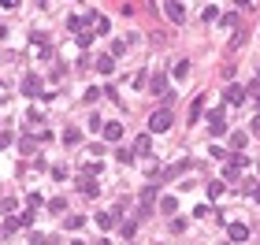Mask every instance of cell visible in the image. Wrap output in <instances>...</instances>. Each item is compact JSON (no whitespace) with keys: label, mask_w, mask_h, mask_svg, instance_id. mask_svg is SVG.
<instances>
[{"label":"cell","mask_w":260,"mask_h":245,"mask_svg":"<svg viewBox=\"0 0 260 245\" xmlns=\"http://www.w3.org/2000/svg\"><path fill=\"white\" fill-rule=\"evenodd\" d=\"M171 123H175L171 108H156V111L149 115V130H152V134H168V130H171Z\"/></svg>","instance_id":"6da1fadb"},{"label":"cell","mask_w":260,"mask_h":245,"mask_svg":"<svg viewBox=\"0 0 260 245\" xmlns=\"http://www.w3.org/2000/svg\"><path fill=\"white\" fill-rule=\"evenodd\" d=\"M208 130H212V137H223V130H227V108H212L208 111Z\"/></svg>","instance_id":"7a4b0ae2"},{"label":"cell","mask_w":260,"mask_h":245,"mask_svg":"<svg viewBox=\"0 0 260 245\" xmlns=\"http://www.w3.org/2000/svg\"><path fill=\"white\" fill-rule=\"evenodd\" d=\"M97 19H101L97 11H82V15H71V19H67V26L75 30V34H78V30L86 34V26H97Z\"/></svg>","instance_id":"3957f363"},{"label":"cell","mask_w":260,"mask_h":245,"mask_svg":"<svg viewBox=\"0 0 260 245\" xmlns=\"http://www.w3.org/2000/svg\"><path fill=\"white\" fill-rule=\"evenodd\" d=\"M119 223V208H104V212H97V227L101 230H112Z\"/></svg>","instance_id":"277c9868"},{"label":"cell","mask_w":260,"mask_h":245,"mask_svg":"<svg viewBox=\"0 0 260 245\" xmlns=\"http://www.w3.org/2000/svg\"><path fill=\"white\" fill-rule=\"evenodd\" d=\"M223 101H227V104H242V101H245V89H242V85H234V82H231V85L223 89Z\"/></svg>","instance_id":"5b68a950"},{"label":"cell","mask_w":260,"mask_h":245,"mask_svg":"<svg viewBox=\"0 0 260 245\" xmlns=\"http://www.w3.org/2000/svg\"><path fill=\"white\" fill-rule=\"evenodd\" d=\"M104 141H112V145H116V141H123V123H104Z\"/></svg>","instance_id":"8992f818"},{"label":"cell","mask_w":260,"mask_h":245,"mask_svg":"<svg viewBox=\"0 0 260 245\" xmlns=\"http://www.w3.org/2000/svg\"><path fill=\"white\" fill-rule=\"evenodd\" d=\"M245 167H249V160H245L242 152H231V156H227V171H238V175H242Z\"/></svg>","instance_id":"52a82bcc"},{"label":"cell","mask_w":260,"mask_h":245,"mask_svg":"<svg viewBox=\"0 0 260 245\" xmlns=\"http://www.w3.org/2000/svg\"><path fill=\"white\" fill-rule=\"evenodd\" d=\"M78 190H82V197H101V186H97V182H93V178H78Z\"/></svg>","instance_id":"ba28073f"},{"label":"cell","mask_w":260,"mask_h":245,"mask_svg":"<svg viewBox=\"0 0 260 245\" xmlns=\"http://www.w3.org/2000/svg\"><path fill=\"white\" fill-rule=\"evenodd\" d=\"M227 238H231V242H245V238H249V227H245V223H231V227H227Z\"/></svg>","instance_id":"9c48e42d"},{"label":"cell","mask_w":260,"mask_h":245,"mask_svg":"<svg viewBox=\"0 0 260 245\" xmlns=\"http://www.w3.org/2000/svg\"><path fill=\"white\" fill-rule=\"evenodd\" d=\"M164 15H168L171 19V23H182V19H186V11H182V4H175V0H171V4H164Z\"/></svg>","instance_id":"30bf717a"},{"label":"cell","mask_w":260,"mask_h":245,"mask_svg":"<svg viewBox=\"0 0 260 245\" xmlns=\"http://www.w3.org/2000/svg\"><path fill=\"white\" fill-rule=\"evenodd\" d=\"M138 201H142V216L152 208V201H156V186H145L142 193H138Z\"/></svg>","instance_id":"8fae6325"},{"label":"cell","mask_w":260,"mask_h":245,"mask_svg":"<svg viewBox=\"0 0 260 245\" xmlns=\"http://www.w3.org/2000/svg\"><path fill=\"white\" fill-rule=\"evenodd\" d=\"M130 152H134V156H149V152H152V137L142 134V137L134 141V149H130Z\"/></svg>","instance_id":"7c38bea8"},{"label":"cell","mask_w":260,"mask_h":245,"mask_svg":"<svg viewBox=\"0 0 260 245\" xmlns=\"http://www.w3.org/2000/svg\"><path fill=\"white\" fill-rule=\"evenodd\" d=\"M23 93H30V97L41 93V78H37V75H26L23 78Z\"/></svg>","instance_id":"4fadbf2b"},{"label":"cell","mask_w":260,"mask_h":245,"mask_svg":"<svg viewBox=\"0 0 260 245\" xmlns=\"http://www.w3.org/2000/svg\"><path fill=\"white\" fill-rule=\"evenodd\" d=\"M201 111H204V97L197 93V97H193V104H190V123H197V119H201Z\"/></svg>","instance_id":"5bb4252c"},{"label":"cell","mask_w":260,"mask_h":245,"mask_svg":"<svg viewBox=\"0 0 260 245\" xmlns=\"http://www.w3.org/2000/svg\"><path fill=\"white\" fill-rule=\"evenodd\" d=\"M101 171H104V163H97V160H93V163H86V167H82V175H78V178H97Z\"/></svg>","instance_id":"9a60e30c"},{"label":"cell","mask_w":260,"mask_h":245,"mask_svg":"<svg viewBox=\"0 0 260 245\" xmlns=\"http://www.w3.org/2000/svg\"><path fill=\"white\" fill-rule=\"evenodd\" d=\"M149 89H152V93H164V89H168V78H164V75H152L149 78Z\"/></svg>","instance_id":"2e32d148"},{"label":"cell","mask_w":260,"mask_h":245,"mask_svg":"<svg viewBox=\"0 0 260 245\" xmlns=\"http://www.w3.org/2000/svg\"><path fill=\"white\" fill-rule=\"evenodd\" d=\"M97 71H101V75H112V71H116V59H112V56H101V59H97Z\"/></svg>","instance_id":"e0dca14e"},{"label":"cell","mask_w":260,"mask_h":245,"mask_svg":"<svg viewBox=\"0 0 260 245\" xmlns=\"http://www.w3.org/2000/svg\"><path fill=\"white\" fill-rule=\"evenodd\" d=\"M245 141H249V134H231V152H242Z\"/></svg>","instance_id":"ac0fdd59"},{"label":"cell","mask_w":260,"mask_h":245,"mask_svg":"<svg viewBox=\"0 0 260 245\" xmlns=\"http://www.w3.org/2000/svg\"><path fill=\"white\" fill-rule=\"evenodd\" d=\"M63 227H67V230H82V227H86V216H67V219H63Z\"/></svg>","instance_id":"d6986e66"},{"label":"cell","mask_w":260,"mask_h":245,"mask_svg":"<svg viewBox=\"0 0 260 245\" xmlns=\"http://www.w3.org/2000/svg\"><path fill=\"white\" fill-rule=\"evenodd\" d=\"M175 208H178L175 197H164V201H160V212H164V216H175Z\"/></svg>","instance_id":"ffe728a7"},{"label":"cell","mask_w":260,"mask_h":245,"mask_svg":"<svg viewBox=\"0 0 260 245\" xmlns=\"http://www.w3.org/2000/svg\"><path fill=\"white\" fill-rule=\"evenodd\" d=\"M223 193H227V186H223V182H212V186H208V197H212V201H219Z\"/></svg>","instance_id":"44dd1931"},{"label":"cell","mask_w":260,"mask_h":245,"mask_svg":"<svg viewBox=\"0 0 260 245\" xmlns=\"http://www.w3.org/2000/svg\"><path fill=\"white\" fill-rule=\"evenodd\" d=\"M15 223H19V230H26L30 223H34V212H23V216H15Z\"/></svg>","instance_id":"7402d4cb"},{"label":"cell","mask_w":260,"mask_h":245,"mask_svg":"<svg viewBox=\"0 0 260 245\" xmlns=\"http://www.w3.org/2000/svg\"><path fill=\"white\" fill-rule=\"evenodd\" d=\"M49 212H67V201H63V197H52V201H49Z\"/></svg>","instance_id":"603a6c76"},{"label":"cell","mask_w":260,"mask_h":245,"mask_svg":"<svg viewBox=\"0 0 260 245\" xmlns=\"http://www.w3.org/2000/svg\"><path fill=\"white\" fill-rule=\"evenodd\" d=\"M119 230H123V238H134V230H138V219H126Z\"/></svg>","instance_id":"cb8c5ba5"},{"label":"cell","mask_w":260,"mask_h":245,"mask_svg":"<svg viewBox=\"0 0 260 245\" xmlns=\"http://www.w3.org/2000/svg\"><path fill=\"white\" fill-rule=\"evenodd\" d=\"M19 152H34V137H19Z\"/></svg>","instance_id":"d4e9b609"},{"label":"cell","mask_w":260,"mask_h":245,"mask_svg":"<svg viewBox=\"0 0 260 245\" xmlns=\"http://www.w3.org/2000/svg\"><path fill=\"white\" fill-rule=\"evenodd\" d=\"M116 160H119V163H130V160H134V152H130V149H119Z\"/></svg>","instance_id":"484cf974"},{"label":"cell","mask_w":260,"mask_h":245,"mask_svg":"<svg viewBox=\"0 0 260 245\" xmlns=\"http://www.w3.org/2000/svg\"><path fill=\"white\" fill-rule=\"evenodd\" d=\"M123 52H126V41H112V59L123 56Z\"/></svg>","instance_id":"4316f807"},{"label":"cell","mask_w":260,"mask_h":245,"mask_svg":"<svg viewBox=\"0 0 260 245\" xmlns=\"http://www.w3.org/2000/svg\"><path fill=\"white\" fill-rule=\"evenodd\" d=\"M63 141H67V145H78V141H82V134H78V130H67V134H63Z\"/></svg>","instance_id":"83f0119b"},{"label":"cell","mask_w":260,"mask_h":245,"mask_svg":"<svg viewBox=\"0 0 260 245\" xmlns=\"http://www.w3.org/2000/svg\"><path fill=\"white\" fill-rule=\"evenodd\" d=\"M171 230H175V234H182V230H186V219H182V216H175V219H171Z\"/></svg>","instance_id":"f1b7e54d"},{"label":"cell","mask_w":260,"mask_h":245,"mask_svg":"<svg viewBox=\"0 0 260 245\" xmlns=\"http://www.w3.org/2000/svg\"><path fill=\"white\" fill-rule=\"evenodd\" d=\"M201 19H204V23H216V19H219V8H204Z\"/></svg>","instance_id":"f546056e"},{"label":"cell","mask_w":260,"mask_h":245,"mask_svg":"<svg viewBox=\"0 0 260 245\" xmlns=\"http://www.w3.org/2000/svg\"><path fill=\"white\" fill-rule=\"evenodd\" d=\"M15 208V197H0V212H11Z\"/></svg>","instance_id":"4dcf8cb0"},{"label":"cell","mask_w":260,"mask_h":245,"mask_svg":"<svg viewBox=\"0 0 260 245\" xmlns=\"http://www.w3.org/2000/svg\"><path fill=\"white\" fill-rule=\"evenodd\" d=\"M26 204H30V208H41L45 201H41V193H30V197H26Z\"/></svg>","instance_id":"1f68e13d"},{"label":"cell","mask_w":260,"mask_h":245,"mask_svg":"<svg viewBox=\"0 0 260 245\" xmlns=\"http://www.w3.org/2000/svg\"><path fill=\"white\" fill-rule=\"evenodd\" d=\"M186 75H190V63H186V59H182V63H178V67H175V78H186Z\"/></svg>","instance_id":"d6a6232c"},{"label":"cell","mask_w":260,"mask_h":245,"mask_svg":"<svg viewBox=\"0 0 260 245\" xmlns=\"http://www.w3.org/2000/svg\"><path fill=\"white\" fill-rule=\"evenodd\" d=\"M130 85H134V89H142V85H149V78H145V75H134V78H130Z\"/></svg>","instance_id":"836d02e7"},{"label":"cell","mask_w":260,"mask_h":245,"mask_svg":"<svg viewBox=\"0 0 260 245\" xmlns=\"http://www.w3.org/2000/svg\"><path fill=\"white\" fill-rule=\"evenodd\" d=\"M249 97H257V101H260V78H253V82H249Z\"/></svg>","instance_id":"e575fe53"},{"label":"cell","mask_w":260,"mask_h":245,"mask_svg":"<svg viewBox=\"0 0 260 245\" xmlns=\"http://www.w3.org/2000/svg\"><path fill=\"white\" fill-rule=\"evenodd\" d=\"M11 234H15V230H11L8 219H4V223H0V242H4V238H11Z\"/></svg>","instance_id":"d590c367"},{"label":"cell","mask_w":260,"mask_h":245,"mask_svg":"<svg viewBox=\"0 0 260 245\" xmlns=\"http://www.w3.org/2000/svg\"><path fill=\"white\" fill-rule=\"evenodd\" d=\"M249 197H253V201L260 204V182H253V186H249Z\"/></svg>","instance_id":"8d00e7d4"},{"label":"cell","mask_w":260,"mask_h":245,"mask_svg":"<svg viewBox=\"0 0 260 245\" xmlns=\"http://www.w3.org/2000/svg\"><path fill=\"white\" fill-rule=\"evenodd\" d=\"M249 130H253V134H260V115H257V119L249 123Z\"/></svg>","instance_id":"74e56055"},{"label":"cell","mask_w":260,"mask_h":245,"mask_svg":"<svg viewBox=\"0 0 260 245\" xmlns=\"http://www.w3.org/2000/svg\"><path fill=\"white\" fill-rule=\"evenodd\" d=\"M97 245H112V242H108V238H104V242H97Z\"/></svg>","instance_id":"f35d334b"},{"label":"cell","mask_w":260,"mask_h":245,"mask_svg":"<svg viewBox=\"0 0 260 245\" xmlns=\"http://www.w3.org/2000/svg\"><path fill=\"white\" fill-rule=\"evenodd\" d=\"M257 78H260V67H257Z\"/></svg>","instance_id":"ab89813d"},{"label":"cell","mask_w":260,"mask_h":245,"mask_svg":"<svg viewBox=\"0 0 260 245\" xmlns=\"http://www.w3.org/2000/svg\"><path fill=\"white\" fill-rule=\"evenodd\" d=\"M0 89H4V82H0Z\"/></svg>","instance_id":"60d3db41"},{"label":"cell","mask_w":260,"mask_h":245,"mask_svg":"<svg viewBox=\"0 0 260 245\" xmlns=\"http://www.w3.org/2000/svg\"><path fill=\"white\" fill-rule=\"evenodd\" d=\"M257 108H260V104H257Z\"/></svg>","instance_id":"b9f144b4"},{"label":"cell","mask_w":260,"mask_h":245,"mask_svg":"<svg viewBox=\"0 0 260 245\" xmlns=\"http://www.w3.org/2000/svg\"><path fill=\"white\" fill-rule=\"evenodd\" d=\"M0 104H4V101H0Z\"/></svg>","instance_id":"7bdbcfd3"}]
</instances>
